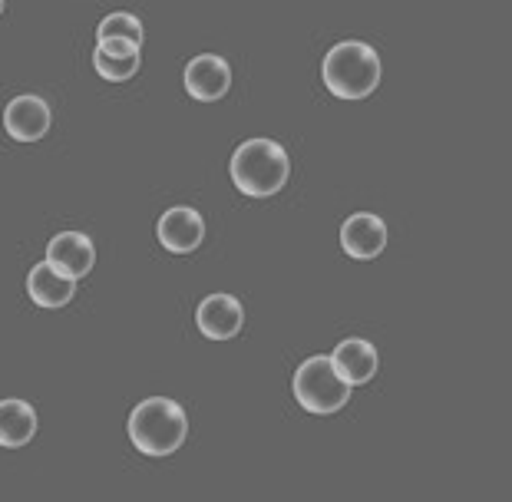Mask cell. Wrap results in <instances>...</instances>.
I'll list each match as a JSON object with an SVG mask.
<instances>
[{
    "label": "cell",
    "mask_w": 512,
    "mask_h": 502,
    "mask_svg": "<svg viewBox=\"0 0 512 502\" xmlns=\"http://www.w3.org/2000/svg\"><path fill=\"white\" fill-rule=\"evenodd\" d=\"M291 159L275 139H248L232 156V182L248 199H271L288 185Z\"/></svg>",
    "instance_id": "1"
},
{
    "label": "cell",
    "mask_w": 512,
    "mask_h": 502,
    "mask_svg": "<svg viewBox=\"0 0 512 502\" xmlns=\"http://www.w3.org/2000/svg\"><path fill=\"white\" fill-rule=\"evenodd\" d=\"M50 123H53V113L47 100H40L34 93H24L17 100H10L4 109V129L17 143H37L50 133Z\"/></svg>",
    "instance_id": "5"
},
{
    "label": "cell",
    "mask_w": 512,
    "mask_h": 502,
    "mask_svg": "<svg viewBox=\"0 0 512 502\" xmlns=\"http://www.w3.org/2000/svg\"><path fill=\"white\" fill-rule=\"evenodd\" d=\"M341 245L351 258L357 261H370L377 258L380 251L387 248V225L384 218L370 215V212H357L341 225Z\"/></svg>",
    "instance_id": "10"
},
{
    "label": "cell",
    "mask_w": 512,
    "mask_h": 502,
    "mask_svg": "<svg viewBox=\"0 0 512 502\" xmlns=\"http://www.w3.org/2000/svg\"><path fill=\"white\" fill-rule=\"evenodd\" d=\"M331 364L344 384H370V377L377 374V347L370 341H361V337H351V341H341L334 347Z\"/></svg>",
    "instance_id": "12"
},
{
    "label": "cell",
    "mask_w": 512,
    "mask_h": 502,
    "mask_svg": "<svg viewBox=\"0 0 512 502\" xmlns=\"http://www.w3.org/2000/svg\"><path fill=\"white\" fill-rule=\"evenodd\" d=\"M93 67H96V73L103 76V80H110V83H126V80H133V76L139 73V53H136V57L116 60V57H103V53L96 50V53H93Z\"/></svg>",
    "instance_id": "15"
},
{
    "label": "cell",
    "mask_w": 512,
    "mask_h": 502,
    "mask_svg": "<svg viewBox=\"0 0 512 502\" xmlns=\"http://www.w3.org/2000/svg\"><path fill=\"white\" fill-rule=\"evenodd\" d=\"M96 40H126L143 47V24H139L136 14H126V10H116L96 27Z\"/></svg>",
    "instance_id": "14"
},
{
    "label": "cell",
    "mask_w": 512,
    "mask_h": 502,
    "mask_svg": "<svg viewBox=\"0 0 512 502\" xmlns=\"http://www.w3.org/2000/svg\"><path fill=\"white\" fill-rule=\"evenodd\" d=\"M185 93L192 96V100L199 103H215L222 100L228 93V86H232V67L215 57V53H202V57H195L189 67H185Z\"/></svg>",
    "instance_id": "7"
},
{
    "label": "cell",
    "mask_w": 512,
    "mask_h": 502,
    "mask_svg": "<svg viewBox=\"0 0 512 502\" xmlns=\"http://www.w3.org/2000/svg\"><path fill=\"white\" fill-rule=\"evenodd\" d=\"M76 285H80V281L67 278L63 271L53 268L50 261H40V265L30 268V275H27L30 301H34L37 308H50V311H57V308H63V304H70L73 294H76Z\"/></svg>",
    "instance_id": "11"
},
{
    "label": "cell",
    "mask_w": 512,
    "mask_h": 502,
    "mask_svg": "<svg viewBox=\"0 0 512 502\" xmlns=\"http://www.w3.org/2000/svg\"><path fill=\"white\" fill-rule=\"evenodd\" d=\"M129 440L146 456H172L189 436L185 410L169 397H149L129 417Z\"/></svg>",
    "instance_id": "2"
},
{
    "label": "cell",
    "mask_w": 512,
    "mask_h": 502,
    "mask_svg": "<svg viewBox=\"0 0 512 502\" xmlns=\"http://www.w3.org/2000/svg\"><path fill=\"white\" fill-rule=\"evenodd\" d=\"M47 261L67 278L80 281L90 275L96 265V248L83 232H60V235H53V242L47 245Z\"/></svg>",
    "instance_id": "9"
},
{
    "label": "cell",
    "mask_w": 512,
    "mask_h": 502,
    "mask_svg": "<svg viewBox=\"0 0 512 502\" xmlns=\"http://www.w3.org/2000/svg\"><path fill=\"white\" fill-rule=\"evenodd\" d=\"M156 235H159V245L172 251V255H192L205 238V222L189 205H176V209L162 212Z\"/></svg>",
    "instance_id": "6"
},
{
    "label": "cell",
    "mask_w": 512,
    "mask_h": 502,
    "mask_svg": "<svg viewBox=\"0 0 512 502\" xmlns=\"http://www.w3.org/2000/svg\"><path fill=\"white\" fill-rule=\"evenodd\" d=\"M291 390H294V400L308 413H318V417L344 410L347 397H351V384H344L341 374H337L331 364V357H324V354L308 357L294 370Z\"/></svg>",
    "instance_id": "4"
},
{
    "label": "cell",
    "mask_w": 512,
    "mask_h": 502,
    "mask_svg": "<svg viewBox=\"0 0 512 502\" xmlns=\"http://www.w3.org/2000/svg\"><path fill=\"white\" fill-rule=\"evenodd\" d=\"M37 436V410L27 400H0V446L20 450Z\"/></svg>",
    "instance_id": "13"
},
{
    "label": "cell",
    "mask_w": 512,
    "mask_h": 502,
    "mask_svg": "<svg viewBox=\"0 0 512 502\" xmlns=\"http://www.w3.org/2000/svg\"><path fill=\"white\" fill-rule=\"evenodd\" d=\"M103 53V57H116V60H126V57H136L139 47L136 43H126V40H100V47H96Z\"/></svg>",
    "instance_id": "16"
},
{
    "label": "cell",
    "mask_w": 512,
    "mask_h": 502,
    "mask_svg": "<svg viewBox=\"0 0 512 502\" xmlns=\"http://www.w3.org/2000/svg\"><path fill=\"white\" fill-rule=\"evenodd\" d=\"M195 324H199V331L209 337V341H228V337H235L242 331L245 308L232 294H212V298H205L199 304V311H195Z\"/></svg>",
    "instance_id": "8"
},
{
    "label": "cell",
    "mask_w": 512,
    "mask_h": 502,
    "mask_svg": "<svg viewBox=\"0 0 512 502\" xmlns=\"http://www.w3.org/2000/svg\"><path fill=\"white\" fill-rule=\"evenodd\" d=\"M324 83L337 100H364L380 83V57L370 43L344 40L324 57Z\"/></svg>",
    "instance_id": "3"
},
{
    "label": "cell",
    "mask_w": 512,
    "mask_h": 502,
    "mask_svg": "<svg viewBox=\"0 0 512 502\" xmlns=\"http://www.w3.org/2000/svg\"><path fill=\"white\" fill-rule=\"evenodd\" d=\"M0 14H4V0H0Z\"/></svg>",
    "instance_id": "17"
}]
</instances>
